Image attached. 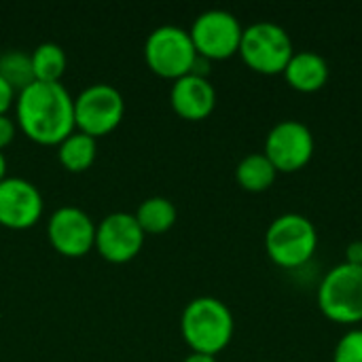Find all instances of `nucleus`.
<instances>
[{
	"instance_id": "1",
	"label": "nucleus",
	"mask_w": 362,
	"mask_h": 362,
	"mask_svg": "<svg viewBox=\"0 0 362 362\" xmlns=\"http://www.w3.org/2000/svg\"><path fill=\"white\" fill-rule=\"evenodd\" d=\"M17 125L38 144H59L74 123V98L59 83L34 81L17 93Z\"/></svg>"
},
{
	"instance_id": "2",
	"label": "nucleus",
	"mask_w": 362,
	"mask_h": 362,
	"mask_svg": "<svg viewBox=\"0 0 362 362\" xmlns=\"http://www.w3.org/2000/svg\"><path fill=\"white\" fill-rule=\"evenodd\" d=\"M233 314L216 297L189 301L180 316V333L193 352L216 356L233 339Z\"/></svg>"
},
{
	"instance_id": "3",
	"label": "nucleus",
	"mask_w": 362,
	"mask_h": 362,
	"mask_svg": "<svg viewBox=\"0 0 362 362\" xmlns=\"http://www.w3.org/2000/svg\"><path fill=\"white\" fill-rule=\"evenodd\" d=\"M318 248V231L314 223L297 212L276 216L265 231V250L269 259L284 269L305 265Z\"/></svg>"
},
{
	"instance_id": "4",
	"label": "nucleus",
	"mask_w": 362,
	"mask_h": 362,
	"mask_svg": "<svg viewBox=\"0 0 362 362\" xmlns=\"http://www.w3.org/2000/svg\"><path fill=\"white\" fill-rule=\"evenodd\" d=\"M244 64L259 74H282L295 47L288 32L274 21H257L244 28L238 51Z\"/></svg>"
},
{
	"instance_id": "5",
	"label": "nucleus",
	"mask_w": 362,
	"mask_h": 362,
	"mask_svg": "<svg viewBox=\"0 0 362 362\" xmlns=\"http://www.w3.org/2000/svg\"><path fill=\"white\" fill-rule=\"evenodd\" d=\"M320 312L337 325L362 322V267L339 263L318 286Z\"/></svg>"
},
{
	"instance_id": "6",
	"label": "nucleus",
	"mask_w": 362,
	"mask_h": 362,
	"mask_svg": "<svg viewBox=\"0 0 362 362\" xmlns=\"http://www.w3.org/2000/svg\"><path fill=\"white\" fill-rule=\"evenodd\" d=\"M144 59L155 74L176 81L185 74H191L197 51L189 30L165 23L146 36Z\"/></svg>"
},
{
	"instance_id": "7",
	"label": "nucleus",
	"mask_w": 362,
	"mask_h": 362,
	"mask_svg": "<svg viewBox=\"0 0 362 362\" xmlns=\"http://www.w3.org/2000/svg\"><path fill=\"white\" fill-rule=\"evenodd\" d=\"M125 100L121 91L110 83L87 85L74 98V123L78 132L93 138L110 134L123 119Z\"/></svg>"
},
{
	"instance_id": "8",
	"label": "nucleus",
	"mask_w": 362,
	"mask_h": 362,
	"mask_svg": "<svg viewBox=\"0 0 362 362\" xmlns=\"http://www.w3.org/2000/svg\"><path fill=\"white\" fill-rule=\"evenodd\" d=\"M240 19L225 8H208L199 13L189 30L195 51L206 59H227L240 51Z\"/></svg>"
},
{
	"instance_id": "9",
	"label": "nucleus",
	"mask_w": 362,
	"mask_h": 362,
	"mask_svg": "<svg viewBox=\"0 0 362 362\" xmlns=\"http://www.w3.org/2000/svg\"><path fill=\"white\" fill-rule=\"evenodd\" d=\"M314 148L316 142L312 129L297 119H284L269 129L263 153L274 163L278 174H293L312 161Z\"/></svg>"
},
{
	"instance_id": "10",
	"label": "nucleus",
	"mask_w": 362,
	"mask_h": 362,
	"mask_svg": "<svg viewBox=\"0 0 362 362\" xmlns=\"http://www.w3.org/2000/svg\"><path fill=\"white\" fill-rule=\"evenodd\" d=\"M47 235L59 255L83 257L95 244V223L78 206H59L47 223Z\"/></svg>"
},
{
	"instance_id": "11",
	"label": "nucleus",
	"mask_w": 362,
	"mask_h": 362,
	"mask_svg": "<svg viewBox=\"0 0 362 362\" xmlns=\"http://www.w3.org/2000/svg\"><path fill=\"white\" fill-rule=\"evenodd\" d=\"M144 231L138 225L136 216L129 212H110L95 225V248L98 252L112 263H127L132 261L142 244Z\"/></svg>"
},
{
	"instance_id": "12",
	"label": "nucleus",
	"mask_w": 362,
	"mask_h": 362,
	"mask_svg": "<svg viewBox=\"0 0 362 362\" xmlns=\"http://www.w3.org/2000/svg\"><path fill=\"white\" fill-rule=\"evenodd\" d=\"M45 210L38 187L19 176L0 180V225L8 229L32 227Z\"/></svg>"
},
{
	"instance_id": "13",
	"label": "nucleus",
	"mask_w": 362,
	"mask_h": 362,
	"mask_svg": "<svg viewBox=\"0 0 362 362\" xmlns=\"http://www.w3.org/2000/svg\"><path fill=\"white\" fill-rule=\"evenodd\" d=\"M170 104L176 115L187 121L206 119L216 106V89L208 76L185 74L172 83Z\"/></svg>"
},
{
	"instance_id": "14",
	"label": "nucleus",
	"mask_w": 362,
	"mask_h": 362,
	"mask_svg": "<svg viewBox=\"0 0 362 362\" xmlns=\"http://www.w3.org/2000/svg\"><path fill=\"white\" fill-rule=\"evenodd\" d=\"M284 78L286 83L301 93H314L320 91L331 74L329 62L316 53V51H295L291 62L284 68Z\"/></svg>"
},
{
	"instance_id": "15",
	"label": "nucleus",
	"mask_w": 362,
	"mask_h": 362,
	"mask_svg": "<svg viewBox=\"0 0 362 362\" xmlns=\"http://www.w3.org/2000/svg\"><path fill=\"white\" fill-rule=\"evenodd\" d=\"M276 178H278V170L265 157V153H250L244 159H240V163L235 168L238 185L250 193L267 191L276 182Z\"/></svg>"
},
{
	"instance_id": "16",
	"label": "nucleus",
	"mask_w": 362,
	"mask_h": 362,
	"mask_svg": "<svg viewBox=\"0 0 362 362\" xmlns=\"http://www.w3.org/2000/svg\"><path fill=\"white\" fill-rule=\"evenodd\" d=\"M98 155V138L85 134V132H72L68 138H64L57 144V157L59 163L70 172H85L91 168Z\"/></svg>"
},
{
	"instance_id": "17",
	"label": "nucleus",
	"mask_w": 362,
	"mask_h": 362,
	"mask_svg": "<svg viewBox=\"0 0 362 362\" xmlns=\"http://www.w3.org/2000/svg\"><path fill=\"white\" fill-rule=\"evenodd\" d=\"M134 216L144 233H163L174 227L178 212H176V206L172 204V199L153 195V197H146L138 206Z\"/></svg>"
},
{
	"instance_id": "18",
	"label": "nucleus",
	"mask_w": 362,
	"mask_h": 362,
	"mask_svg": "<svg viewBox=\"0 0 362 362\" xmlns=\"http://www.w3.org/2000/svg\"><path fill=\"white\" fill-rule=\"evenodd\" d=\"M32 68H34V76L36 81H45V83H59V78L66 72V51L57 45V42H40L32 53Z\"/></svg>"
},
{
	"instance_id": "19",
	"label": "nucleus",
	"mask_w": 362,
	"mask_h": 362,
	"mask_svg": "<svg viewBox=\"0 0 362 362\" xmlns=\"http://www.w3.org/2000/svg\"><path fill=\"white\" fill-rule=\"evenodd\" d=\"M0 76L19 93L36 81L32 68V55L21 49H8L0 53Z\"/></svg>"
},
{
	"instance_id": "20",
	"label": "nucleus",
	"mask_w": 362,
	"mask_h": 362,
	"mask_svg": "<svg viewBox=\"0 0 362 362\" xmlns=\"http://www.w3.org/2000/svg\"><path fill=\"white\" fill-rule=\"evenodd\" d=\"M333 362H362V329H350L339 337Z\"/></svg>"
},
{
	"instance_id": "21",
	"label": "nucleus",
	"mask_w": 362,
	"mask_h": 362,
	"mask_svg": "<svg viewBox=\"0 0 362 362\" xmlns=\"http://www.w3.org/2000/svg\"><path fill=\"white\" fill-rule=\"evenodd\" d=\"M15 129H17L15 121H13L8 115H0V151H2L6 144H11V142H13V138H15Z\"/></svg>"
},
{
	"instance_id": "22",
	"label": "nucleus",
	"mask_w": 362,
	"mask_h": 362,
	"mask_svg": "<svg viewBox=\"0 0 362 362\" xmlns=\"http://www.w3.org/2000/svg\"><path fill=\"white\" fill-rule=\"evenodd\" d=\"M15 100H17V91L0 76V115H6V110L13 106Z\"/></svg>"
},
{
	"instance_id": "23",
	"label": "nucleus",
	"mask_w": 362,
	"mask_h": 362,
	"mask_svg": "<svg viewBox=\"0 0 362 362\" xmlns=\"http://www.w3.org/2000/svg\"><path fill=\"white\" fill-rule=\"evenodd\" d=\"M344 263H348V265H356V267H362V242L361 240H356V242L348 244V248H346V261H344Z\"/></svg>"
},
{
	"instance_id": "24",
	"label": "nucleus",
	"mask_w": 362,
	"mask_h": 362,
	"mask_svg": "<svg viewBox=\"0 0 362 362\" xmlns=\"http://www.w3.org/2000/svg\"><path fill=\"white\" fill-rule=\"evenodd\" d=\"M182 362H216V356L210 354H202V352H191Z\"/></svg>"
},
{
	"instance_id": "25",
	"label": "nucleus",
	"mask_w": 362,
	"mask_h": 362,
	"mask_svg": "<svg viewBox=\"0 0 362 362\" xmlns=\"http://www.w3.org/2000/svg\"><path fill=\"white\" fill-rule=\"evenodd\" d=\"M4 178H6V159L0 151V180H4Z\"/></svg>"
}]
</instances>
